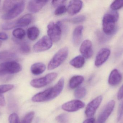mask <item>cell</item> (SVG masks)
<instances>
[{
  "label": "cell",
  "instance_id": "obj_1",
  "mask_svg": "<svg viewBox=\"0 0 123 123\" xmlns=\"http://www.w3.org/2000/svg\"><path fill=\"white\" fill-rule=\"evenodd\" d=\"M119 19V14L113 11L105 14L102 20L103 30L106 34L110 35L115 32L116 24Z\"/></svg>",
  "mask_w": 123,
  "mask_h": 123
},
{
  "label": "cell",
  "instance_id": "obj_2",
  "mask_svg": "<svg viewBox=\"0 0 123 123\" xmlns=\"http://www.w3.org/2000/svg\"><path fill=\"white\" fill-rule=\"evenodd\" d=\"M68 52V49L67 47L59 50L49 62L48 66V70H53L60 66L67 58Z\"/></svg>",
  "mask_w": 123,
  "mask_h": 123
},
{
  "label": "cell",
  "instance_id": "obj_3",
  "mask_svg": "<svg viewBox=\"0 0 123 123\" xmlns=\"http://www.w3.org/2000/svg\"><path fill=\"white\" fill-rule=\"evenodd\" d=\"M22 66L19 63L13 61L0 64V76L17 73L21 71Z\"/></svg>",
  "mask_w": 123,
  "mask_h": 123
},
{
  "label": "cell",
  "instance_id": "obj_4",
  "mask_svg": "<svg viewBox=\"0 0 123 123\" xmlns=\"http://www.w3.org/2000/svg\"><path fill=\"white\" fill-rule=\"evenodd\" d=\"M48 37L53 42H57L61 39L62 29L60 22H52L47 26Z\"/></svg>",
  "mask_w": 123,
  "mask_h": 123
},
{
  "label": "cell",
  "instance_id": "obj_5",
  "mask_svg": "<svg viewBox=\"0 0 123 123\" xmlns=\"http://www.w3.org/2000/svg\"><path fill=\"white\" fill-rule=\"evenodd\" d=\"M25 7V3L24 1H19L9 11L1 16L4 20H10L16 18L22 13Z\"/></svg>",
  "mask_w": 123,
  "mask_h": 123
},
{
  "label": "cell",
  "instance_id": "obj_6",
  "mask_svg": "<svg viewBox=\"0 0 123 123\" xmlns=\"http://www.w3.org/2000/svg\"><path fill=\"white\" fill-rule=\"evenodd\" d=\"M57 73H50L44 77L33 79L30 82V84L35 88H41L50 84L57 78Z\"/></svg>",
  "mask_w": 123,
  "mask_h": 123
},
{
  "label": "cell",
  "instance_id": "obj_7",
  "mask_svg": "<svg viewBox=\"0 0 123 123\" xmlns=\"http://www.w3.org/2000/svg\"><path fill=\"white\" fill-rule=\"evenodd\" d=\"M53 45V42L47 36H44L37 41L33 46L35 52H44L50 49Z\"/></svg>",
  "mask_w": 123,
  "mask_h": 123
},
{
  "label": "cell",
  "instance_id": "obj_8",
  "mask_svg": "<svg viewBox=\"0 0 123 123\" xmlns=\"http://www.w3.org/2000/svg\"><path fill=\"white\" fill-rule=\"evenodd\" d=\"M102 100V96L100 95L97 97L88 104L85 110V114L87 117L91 118L94 116L96 110L101 104Z\"/></svg>",
  "mask_w": 123,
  "mask_h": 123
},
{
  "label": "cell",
  "instance_id": "obj_9",
  "mask_svg": "<svg viewBox=\"0 0 123 123\" xmlns=\"http://www.w3.org/2000/svg\"><path fill=\"white\" fill-rule=\"evenodd\" d=\"M115 105V100H111L107 103L105 108L100 114L98 119V123H105L112 112Z\"/></svg>",
  "mask_w": 123,
  "mask_h": 123
},
{
  "label": "cell",
  "instance_id": "obj_10",
  "mask_svg": "<svg viewBox=\"0 0 123 123\" xmlns=\"http://www.w3.org/2000/svg\"><path fill=\"white\" fill-rule=\"evenodd\" d=\"M85 104L80 100H73L64 103L62 105V109L68 112H74L82 109Z\"/></svg>",
  "mask_w": 123,
  "mask_h": 123
},
{
  "label": "cell",
  "instance_id": "obj_11",
  "mask_svg": "<svg viewBox=\"0 0 123 123\" xmlns=\"http://www.w3.org/2000/svg\"><path fill=\"white\" fill-rule=\"evenodd\" d=\"M111 51L107 48L101 49L97 54L95 60V65L97 67H99L105 63L109 58Z\"/></svg>",
  "mask_w": 123,
  "mask_h": 123
},
{
  "label": "cell",
  "instance_id": "obj_12",
  "mask_svg": "<svg viewBox=\"0 0 123 123\" xmlns=\"http://www.w3.org/2000/svg\"><path fill=\"white\" fill-rule=\"evenodd\" d=\"M80 51L84 58L87 59L91 58L93 52L92 43L89 40L83 41L80 46Z\"/></svg>",
  "mask_w": 123,
  "mask_h": 123
},
{
  "label": "cell",
  "instance_id": "obj_13",
  "mask_svg": "<svg viewBox=\"0 0 123 123\" xmlns=\"http://www.w3.org/2000/svg\"><path fill=\"white\" fill-rule=\"evenodd\" d=\"M64 85V79L63 78H61L54 87H51V91L48 97V101L53 99L60 94L63 89Z\"/></svg>",
  "mask_w": 123,
  "mask_h": 123
},
{
  "label": "cell",
  "instance_id": "obj_14",
  "mask_svg": "<svg viewBox=\"0 0 123 123\" xmlns=\"http://www.w3.org/2000/svg\"><path fill=\"white\" fill-rule=\"evenodd\" d=\"M48 1H30L27 6V8L30 12L36 13L39 12L48 2Z\"/></svg>",
  "mask_w": 123,
  "mask_h": 123
},
{
  "label": "cell",
  "instance_id": "obj_15",
  "mask_svg": "<svg viewBox=\"0 0 123 123\" xmlns=\"http://www.w3.org/2000/svg\"><path fill=\"white\" fill-rule=\"evenodd\" d=\"M123 79V77L119 71L114 69L111 72L108 78V84L111 86H115L118 85Z\"/></svg>",
  "mask_w": 123,
  "mask_h": 123
},
{
  "label": "cell",
  "instance_id": "obj_16",
  "mask_svg": "<svg viewBox=\"0 0 123 123\" xmlns=\"http://www.w3.org/2000/svg\"><path fill=\"white\" fill-rule=\"evenodd\" d=\"M82 1L81 0H71L69 3L67 11L71 15H74L79 13L82 8Z\"/></svg>",
  "mask_w": 123,
  "mask_h": 123
},
{
  "label": "cell",
  "instance_id": "obj_17",
  "mask_svg": "<svg viewBox=\"0 0 123 123\" xmlns=\"http://www.w3.org/2000/svg\"><path fill=\"white\" fill-rule=\"evenodd\" d=\"M32 15L27 14L15 21H13L14 28L16 27H24L30 24L32 20Z\"/></svg>",
  "mask_w": 123,
  "mask_h": 123
},
{
  "label": "cell",
  "instance_id": "obj_18",
  "mask_svg": "<svg viewBox=\"0 0 123 123\" xmlns=\"http://www.w3.org/2000/svg\"><path fill=\"white\" fill-rule=\"evenodd\" d=\"M84 27L81 25L78 26L74 30L72 35V41L75 46H77L81 43L82 37Z\"/></svg>",
  "mask_w": 123,
  "mask_h": 123
},
{
  "label": "cell",
  "instance_id": "obj_19",
  "mask_svg": "<svg viewBox=\"0 0 123 123\" xmlns=\"http://www.w3.org/2000/svg\"><path fill=\"white\" fill-rule=\"evenodd\" d=\"M51 90V88H49L43 92L37 94L32 97V100L34 102H41L48 101Z\"/></svg>",
  "mask_w": 123,
  "mask_h": 123
},
{
  "label": "cell",
  "instance_id": "obj_20",
  "mask_svg": "<svg viewBox=\"0 0 123 123\" xmlns=\"http://www.w3.org/2000/svg\"><path fill=\"white\" fill-rule=\"evenodd\" d=\"M46 66L42 63H37L32 65L31 67V71L32 74L35 75H39L42 74L45 71Z\"/></svg>",
  "mask_w": 123,
  "mask_h": 123
},
{
  "label": "cell",
  "instance_id": "obj_21",
  "mask_svg": "<svg viewBox=\"0 0 123 123\" xmlns=\"http://www.w3.org/2000/svg\"><path fill=\"white\" fill-rule=\"evenodd\" d=\"M85 63L84 58L81 55L78 56L72 59L69 62L70 65L76 68H81Z\"/></svg>",
  "mask_w": 123,
  "mask_h": 123
},
{
  "label": "cell",
  "instance_id": "obj_22",
  "mask_svg": "<svg viewBox=\"0 0 123 123\" xmlns=\"http://www.w3.org/2000/svg\"><path fill=\"white\" fill-rule=\"evenodd\" d=\"M84 81V78L82 76H74L69 80V87L71 89H75L81 84Z\"/></svg>",
  "mask_w": 123,
  "mask_h": 123
},
{
  "label": "cell",
  "instance_id": "obj_23",
  "mask_svg": "<svg viewBox=\"0 0 123 123\" xmlns=\"http://www.w3.org/2000/svg\"><path fill=\"white\" fill-rule=\"evenodd\" d=\"M39 30L37 27H31L27 30V37L30 40H36L39 36Z\"/></svg>",
  "mask_w": 123,
  "mask_h": 123
},
{
  "label": "cell",
  "instance_id": "obj_24",
  "mask_svg": "<svg viewBox=\"0 0 123 123\" xmlns=\"http://www.w3.org/2000/svg\"><path fill=\"white\" fill-rule=\"evenodd\" d=\"M16 57V54L11 51H6L0 52V60H9Z\"/></svg>",
  "mask_w": 123,
  "mask_h": 123
},
{
  "label": "cell",
  "instance_id": "obj_25",
  "mask_svg": "<svg viewBox=\"0 0 123 123\" xmlns=\"http://www.w3.org/2000/svg\"><path fill=\"white\" fill-rule=\"evenodd\" d=\"M13 37L18 40H22L26 35V32L23 29L17 28L14 30L12 32Z\"/></svg>",
  "mask_w": 123,
  "mask_h": 123
},
{
  "label": "cell",
  "instance_id": "obj_26",
  "mask_svg": "<svg viewBox=\"0 0 123 123\" xmlns=\"http://www.w3.org/2000/svg\"><path fill=\"white\" fill-rule=\"evenodd\" d=\"M19 0H5L3 2V11L6 13L8 11L12 8Z\"/></svg>",
  "mask_w": 123,
  "mask_h": 123
},
{
  "label": "cell",
  "instance_id": "obj_27",
  "mask_svg": "<svg viewBox=\"0 0 123 123\" xmlns=\"http://www.w3.org/2000/svg\"><path fill=\"white\" fill-rule=\"evenodd\" d=\"M86 94V90L84 87H80L74 91V96L77 99H82L84 98Z\"/></svg>",
  "mask_w": 123,
  "mask_h": 123
},
{
  "label": "cell",
  "instance_id": "obj_28",
  "mask_svg": "<svg viewBox=\"0 0 123 123\" xmlns=\"http://www.w3.org/2000/svg\"><path fill=\"white\" fill-rule=\"evenodd\" d=\"M19 50L21 52L24 54H27L30 51V48L29 45L26 42H19Z\"/></svg>",
  "mask_w": 123,
  "mask_h": 123
},
{
  "label": "cell",
  "instance_id": "obj_29",
  "mask_svg": "<svg viewBox=\"0 0 123 123\" xmlns=\"http://www.w3.org/2000/svg\"><path fill=\"white\" fill-rule=\"evenodd\" d=\"M123 7V0L114 1L110 6L111 8L114 11L120 9Z\"/></svg>",
  "mask_w": 123,
  "mask_h": 123
},
{
  "label": "cell",
  "instance_id": "obj_30",
  "mask_svg": "<svg viewBox=\"0 0 123 123\" xmlns=\"http://www.w3.org/2000/svg\"><path fill=\"white\" fill-rule=\"evenodd\" d=\"M35 112H31L25 116L21 123H31L34 117Z\"/></svg>",
  "mask_w": 123,
  "mask_h": 123
},
{
  "label": "cell",
  "instance_id": "obj_31",
  "mask_svg": "<svg viewBox=\"0 0 123 123\" xmlns=\"http://www.w3.org/2000/svg\"><path fill=\"white\" fill-rule=\"evenodd\" d=\"M14 85L12 84L0 85V94H3L11 90L13 88Z\"/></svg>",
  "mask_w": 123,
  "mask_h": 123
},
{
  "label": "cell",
  "instance_id": "obj_32",
  "mask_svg": "<svg viewBox=\"0 0 123 123\" xmlns=\"http://www.w3.org/2000/svg\"><path fill=\"white\" fill-rule=\"evenodd\" d=\"M67 11V8L64 5H61L57 7L55 11V14L57 16H60L66 13Z\"/></svg>",
  "mask_w": 123,
  "mask_h": 123
},
{
  "label": "cell",
  "instance_id": "obj_33",
  "mask_svg": "<svg viewBox=\"0 0 123 123\" xmlns=\"http://www.w3.org/2000/svg\"><path fill=\"white\" fill-rule=\"evenodd\" d=\"M86 19V17L84 15H80L72 18L70 21L74 24H79L84 21Z\"/></svg>",
  "mask_w": 123,
  "mask_h": 123
},
{
  "label": "cell",
  "instance_id": "obj_34",
  "mask_svg": "<svg viewBox=\"0 0 123 123\" xmlns=\"http://www.w3.org/2000/svg\"><path fill=\"white\" fill-rule=\"evenodd\" d=\"M56 120L59 123H67L68 121V117L66 114H61L56 117Z\"/></svg>",
  "mask_w": 123,
  "mask_h": 123
},
{
  "label": "cell",
  "instance_id": "obj_35",
  "mask_svg": "<svg viewBox=\"0 0 123 123\" xmlns=\"http://www.w3.org/2000/svg\"><path fill=\"white\" fill-rule=\"evenodd\" d=\"M8 120L9 123H20L18 116L16 113L11 114L9 117Z\"/></svg>",
  "mask_w": 123,
  "mask_h": 123
},
{
  "label": "cell",
  "instance_id": "obj_36",
  "mask_svg": "<svg viewBox=\"0 0 123 123\" xmlns=\"http://www.w3.org/2000/svg\"><path fill=\"white\" fill-rule=\"evenodd\" d=\"M123 115V100L121 101L118 106V110L117 121L118 122L120 121Z\"/></svg>",
  "mask_w": 123,
  "mask_h": 123
},
{
  "label": "cell",
  "instance_id": "obj_37",
  "mask_svg": "<svg viewBox=\"0 0 123 123\" xmlns=\"http://www.w3.org/2000/svg\"><path fill=\"white\" fill-rule=\"evenodd\" d=\"M66 1L64 0L52 1V4L54 7H57L61 5H64Z\"/></svg>",
  "mask_w": 123,
  "mask_h": 123
},
{
  "label": "cell",
  "instance_id": "obj_38",
  "mask_svg": "<svg viewBox=\"0 0 123 123\" xmlns=\"http://www.w3.org/2000/svg\"><path fill=\"white\" fill-rule=\"evenodd\" d=\"M117 97L118 100H121L123 98V84L118 91Z\"/></svg>",
  "mask_w": 123,
  "mask_h": 123
},
{
  "label": "cell",
  "instance_id": "obj_39",
  "mask_svg": "<svg viewBox=\"0 0 123 123\" xmlns=\"http://www.w3.org/2000/svg\"><path fill=\"white\" fill-rule=\"evenodd\" d=\"M6 105V101L4 95L0 94V106L4 107Z\"/></svg>",
  "mask_w": 123,
  "mask_h": 123
},
{
  "label": "cell",
  "instance_id": "obj_40",
  "mask_svg": "<svg viewBox=\"0 0 123 123\" xmlns=\"http://www.w3.org/2000/svg\"><path fill=\"white\" fill-rule=\"evenodd\" d=\"M8 38V35L6 33L0 32V39L2 40H6Z\"/></svg>",
  "mask_w": 123,
  "mask_h": 123
},
{
  "label": "cell",
  "instance_id": "obj_41",
  "mask_svg": "<svg viewBox=\"0 0 123 123\" xmlns=\"http://www.w3.org/2000/svg\"><path fill=\"white\" fill-rule=\"evenodd\" d=\"M83 123H95V119L94 118H90L85 120Z\"/></svg>",
  "mask_w": 123,
  "mask_h": 123
},
{
  "label": "cell",
  "instance_id": "obj_42",
  "mask_svg": "<svg viewBox=\"0 0 123 123\" xmlns=\"http://www.w3.org/2000/svg\"><path fill=\"white\" fill-rule=\"evenodd\" d=\"M1 45H2V42H1V41L0 40V47L1 46Z\"/></svg>",
  "mask_w": 123,
  "mask_h": 123
},
{
  "label": "cell",
  "instance_id": "obj_43",
  "mask_svg": "<svg viewBox=\"0 0 123 123\" xmlns=\"http://www.w3.org/2000/svg\"></svg>",
  "mask_w": 123,
  "mask_h": 123
}]
</instances>
